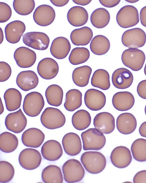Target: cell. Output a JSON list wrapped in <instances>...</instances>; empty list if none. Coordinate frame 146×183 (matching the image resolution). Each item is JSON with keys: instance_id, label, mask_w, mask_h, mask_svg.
Segmentation results:
<instances>
[{"instance_id": "obj_10", "label": "cell", "mask_w": 146, "mask_h": 183, "mask_svg": "<svg viewBox=\"0 0 146 183\" xmlns=\"http://www.w3.org/2000/svg\"><path fill=\"white\" fill-rule=\"evenodd\" d=\"M23 41L29 47L37 50H44L48 47L50 39L44 33L30 32L23 35Z\"/></svg>"}, {"instance_id": "obj_52", "label": "cell", "mask_w": 146, "mask_h": 183, "mask_svg": "<svg viewBox=\"0 0 146 183\" xmlns=\"http://www.w3.org/2000/svg\"><path fill=\"white\" fill-rule=\"evenodd\" d=\"M3 30L1 27H0V44H1L3 40Z\"/></svg>"}, {"instance_id": "obj_11", "label": "cell", "mask_w": 146, "mask_h": 183, "mask_svg": "<svg viewBox=\"0 0 146 183\" xmlns=\"http://www.w3.org/2000/svg\"><path fill=\"white\" fill-rule=\"evenodd\" d=\"M5 123L7 130L15 133H19L25 128L27 120L20 108L15 112L8 114L5 118Z\"/></svg>"}, {"instance_id": "obj_31", "label": "cell", "mask_w": 146, "mask_h": 183, "mask_svg": "<svg viewBox=\"0 0 146 183\" xmlns=\"http://www.w3.org/2000/svg\"><path fill=\"white\" fill-rule=\"evenodd\" d=\"M92 72L91 68L88 65L77 67L73 70L72 79L74 84L80 87H84L88 84Z\"/></svg>"}, {"instance_id": "obj_22", "label": "cell", "mask_w": 146, "mask_h": 183, "mask_svg": "<svg viewBox=\"0 0 146 183\" xmlns=\"http://www.w3.org/2000/svg\"><path fill=\"white\" fill-rule=\"evenodd\" d=\"M116 127L121 133L127 135L133 133L136 129L137 121L135 116L130 113H122L117 117Z\"/></svg>"}, {"instance_id": "obj_49", "label": "cell", "mask_w": 146, "mask_h": 183, "mask_svg": "<svg viewBox=\"0 0 146 183\" xmlns=\"http://www.w3.org/2000/svg\"><path fill=\"white\" fill-rule=\"evenodd\" d=\"M50 1L54 5L61 7L66 5L69 1V0H50Z\"/></svg>"}, {"instance_id": "obj_53", "label": "cell", "mask_w": 146, "mask_h": 183, "mask_svg": "<svg viewBox=\"0 0 146 183\" xmlns=\"http://www.w3.org/2000/svg\"><path fill=\"white\" fill-rule=\"evenodd\" d=\"M4 108L1 99V103H0V115L2 114L4 112Z\"/></svg>"}, {"instance_id": "obj_38", "label": "cell", "mask_w": 146, "mask_h": 183, "mask_svg": "<svg viewBox=\"0 0 146 183\" xmlns=\"http://www.w3.org/2000/svg\"><path fill=\"white\" fill-rule=\"evenodd\" d=\"M91 118L89 113L84 110H80L73 115L72 122L74 127L79 130H83L90 125Z\"/></svg>"}, {"instance_id": "obj_29", "label": "cell", "mask_w": 146, "mask_h": 183, "mask_svg": "<svg viewBox=\"0 0 146 183\" xmlns=\"http://www.w3.org/2000/svg\"><path fill=\"white\" fill-rule=\"evenodd\" d=\"M4 98L6 109L8 111H14L20 108L22 96L17 89L10 88L7 89L4 94Z\"/></svg>"}, {"instance_id": "obj_51", "label": "cell", "mask_w": 146, "mask_h": 183, "mask_svg": "<svg viewBox=\"0 0 146 183\" xmlns=\"http://www.w3.org/2000/svg\"><path fill=\"white\" fill-rule=\"evenodd\" d=\"M72 1L75 3L82 6H85L89 4L92 0H73Z\"/></svg>"}, {"instance_id": "obj_3", "label": "cell", "mask_w": 146, "mask_h": 183, "mask_svg": "<svg viewBox=\"0 0 146 183\" xmlns=\"http://www.w3.org/2000/svg\"><path fill=\"white\" fill-rule=\"evenodd\" d=\"M40 121L46 128L55 129L63 126L66 122V118L58 109L49 107L46 108L40 116Z\"/></svg>"}, {"instance_id": "obj_6", "label": "cell", "mask_w": 146, "mask_h": 183, "mask_svg": "<svg viewBox=\"0 0 146 183\" xmlns=\"http://www.w3.org/2000/svg\"><path fill=\"white\" fill-rule=\"evenodd\" d=\"M122 61L126 67L137 71L143 67L145 56L142 50L136 48H129L125 50L121 56Z\"/></svg>"}, {"instance_id": "obj_20", "label": "cell", "mask_w": 146, "mask_h": 183, "mask_svg": "<svg viewBox=\"0 0 146 183\" xmlns=\"http://www.w3.org/2000/svg\"><path fill=\"white\" fill-rule=\"evenodd\" d=\"M133 80L132 73L125 68H120L115 70L111 77L113 85L116 88L120 89L129 87L132 83Z\"/></svg>"}, {"instance_id": "obj_21", "label": "cell", "mask_w": 146, "mask_h": 183, "mask_svg": "<svg viewBox=\"0 0 146 183\" xmlns=\"http://www.w3.org/2000/svg\"><path fill=\"white\" fill-rule=\"evenodd\" d=\"M25 29V24L21 21L15 20L9 23L5 29L6 40L12 44L18 42Z\"/></svg>"}, {"instance_id": "obj_16", "label": "cell", "mask_w": 146, "mask_h": 183, "mask_svg": "<svg viewBox=\"0 0 146 183\" xmlns=\"http://www.w3.org/2000/svg\"><path fill=\"white\" fill-rule=\"evenodd\" d=\"M93 124L95 128L102 133L108 134L112 133L115 127V120L113 116L107 112L97 114L93 120Z\"/></svg>"}, {"instance_id": "obj_56", "label": "cell", "mask_w": 146, "mask_h": 183, "mask_svg": "<svg viewBox=\"0 0 146 183\" xmlns=\"http://www.w3.org/2000/svg\"><path fill=\"white\" fill-rule=\"evenodd\" d=\"M145 115H146V105H145Z\"/></svg>"}, {"instance_id": "obj_2", "label": "cell", "mask_w": 146, "mask_h": 183, "mask_svg": "<svg viewBox=\"0 0 146 183\" xmlns=\"http://www.w3.org/2000/svg\"><path fill=\"white\" fill-rule=\"evenodd\" d=\"M81 137L84 150H100L104 146L106 142L103 133L96 128H89L83 132Z\"/></svg>"}, {"instance_id": "obj_28", "label": "cell", "mask_w": 146, "mask_h": 183, "mask_svg": "<svg viewBox=\"0 0 146 183\" xmlns=\"http://www.w3.org/2000/svg\"><path fill=\"white\" fill-rule=\"evenodd\" d=\"M93 36V33L91 29L84 26L73 30L70 34V39L74 45L84 46L90 43Z\"/></svg>"}, {"instance_id": "obj_19", "label": "cell", "mask_w": 146, "mask_h": 183, "mask_svg": "<svg viewBox=\"0 0 146 183\" xmlns=\"http://www.w3.org/2000/svg\"><path fill=\"white\" fill-rule=\"evenodd\" d=\"M62 144L65 153L70 156L79 154L82 149V144L79 136L73 132L67 133L63 136Z\"/></svg>"}, {"instance_id": "obj_33", "label": "cell", "mask_w": 146, "mask_h": 183, "mask_svg": "<svg viewBox=\"0 0 146 183\" xmlns=\"http://www.w3.org/2000/svg\"><path fill=\"white\" fill-rule=\"evenodd\" d=\"M110 15L106 9L99 8L95 10L92 13L90 20L95 27L101 29L106 27L110 20Z\"/></svg>"}, {"instance_id": "obj_26", "label": "cell", "mask_w": 146, "mask_h": 183, "mask_svg": "<svg viewBox=\"0 0 146 183\" xmlns=\"http://www.w3.org/2000/svg\"><path fill=\"white\" fill-rule=\"evenodd\" d=\"M135 101L133 94L127 91L116 93L112 99V103L114 108L121 111H126L131 109L133 106Z\"/></svg>"}, {"instance_id": "obj_13", "label": "cell", "mask_w": 146, "mask_h": 183, "mask_svg": "<svg viewBox=\"0 0 146 183\" xmlns=\"http://www.w3.org/2000/svg\"><path fill=\"white\" fill-rule=\"evenodd\" d=\"M55 17L54 9L47 5H42L38 6L33 14V19L39 25L46 26L51 24Z\"/></svg>"}, {"instance_id": "obj_48", "label": "cell", "mask_w": 146, "mask_h": 183, "mask_svg": "<svg viewBox=\"0 0 146 183\" xmlns=\"http://www.w3.org/2000/svg\"><path fill=\"white\" fill-rule=\"evenodd\" d=\"M140 18L141 24L146 27V6L141 9L140 12Z\"/></svg>"}, {"instance_id": "obj_9", "label": "cell", "mask_w": 146, "mask_h": 183, "mask_svg": "<svg viewBox=\"0 0 146 183\" xmlns=\"http://www.w3.org/2000/svg\"><path fill=\"white\" fill-rule=\"evenodd\" d=\"M18 159L22 167L26 170H32L36 168L40 165L42 156L38 150L28 148L25 149L21 152Z\"/></svg>"}, {"instance_id": "obj_4", "label": "cell", "mask_w": 146, "mask_h": 183, "mask_svg": "<svg viewBox=\"0 0 146 183\" xmlns=\"http://www.w3.org/2000/svg\"><path fill=\"white\" fill-rule=\"evenodd\" d=\"M44 105V101L42 95L38 92H33L25 96L23 108L27 116L35 117L40 114Z\"/></svg>"}, {"instance_id": "obj_30", "label": "cell", "mask_w": 146, "mask_h": 183, "mask_svg": "<svg viewBox=\"0 0 146 183\" xmlns=\"http://www.w3.org/2000/svg\"><path fill=\"white\" fill-rule=\"evenodd\" d=\"M41 178L45 183H62L63 175L60 168L54 165H49L42 170Z\"/></svg>"}, {"instance_id": "obj_50", "label": "cell", "mask_w": 146, "mask_h": 183, "mask_svg": "<svg viewBox=\"0 0 146 183\" xmlns=\"http://www.w3.org/2000/svg\"><path fill=\"white\" fill-rule=\"evenodd\" d=\"M139 131L141 136L146 138V121L141 124L139 128Z\"/></svg>"}, {"instance_id": "obj_44", "label": "cell", "mask_w": 146, "mask_h": 183, "mask_svg": "<svg viewBox=\"0 0 146 183\" xmlns=\"http://www.w3.org/2000/svg\"><path fill=\"white\" fill-rule=\"evenodd\" d=\"M0 81L3 82L7 80L10 77L12 70L10 65L4 61L0 62Z\"/></svg>"}, {"instance_id": "obj_36", "label": "cell", "mask_w": 146, "mask_h": 183, "mask_svg": "<svg viewBox=\"0 0 146 183\" xmlns=\"http://www.w3.org/2000/svg\"><path fill=\"white\" fill-rule=\"evenodd\" d=\"M45 95L47 101L50 105L58 107L61 104L63 92L59 85L52 84L49 86L46 90Z\"/></svg>"}, {"instance_id": "obj_32", "label": "cell", "mask_w": 146, "mask_h": 183, "mask_svg": "<svg viewBox=\"0 0 146 183\" xmlns=\"http://www.w3.org/2000/svg\"><path fill=\"white\" fill-rule=\"evenodd\" d=\"M110 43L108 39L102 35H98L92 40L90 44L91 51L97 55H102L106 54L110 47Z\"/></svg>"}, {"instance_id": "obj_25", "label": "cell", "mask_w": 146, "mask_h": 183, "mask_svg": "<svg viewBox=\"0 0 146 183\" xmlns=\"http://www.w3.org/2000/svg\"><path fill=\"white\" fill-rule=\"evenodd\" d=\"M71 48V44L68 39L63 37H59L55 38L53 41L50 51L54 57L61 59L66 57Z\"/></svg>"}, {"instance_id": "obj_46", "label": "cell", "mask_w": 146, "mask_h": 183, "mask_svg": "<svg viewBox=\"0 0 146 183\" xmlns=\"http://www.w3.org/2000/svg\"><path fill=\"white\" fill-rule=\"evenodd\" d=\"M133 181L134 183H146V170H142L136 173Z\"/></svg>"}, {"instance_id": "obj_55", "label": "cell", "mask_w": 146, "mask_h": 183, "mask_svg": "<svg viewBox=\"0 0 146 183\" xmlns=\"http://www.w3.org/2000/svg\"><path fill=\"white\" fill-rule=\"evenodd\" d=\"M144 72L145 75H146V63L144 68Z\"/></svg>"}, {"instance_id": "obj_8", "label": "cell", "mask_w": 146, "mask_h": 183, "mask_svg": "<svg viewBox=\"0 0 146 183\" xmlns=\"http://www.w3.org/2000/svg\"><path fill=\"white\" fill-rule=\"evenodd\" d=\"M146 41V34L141 28H135L127 30L123 34L121 42L125 46L138 48L143 46Z\"/></svg>"}, {"instance_id": "obj_42", "label": "cell", "mask_w": 146, "mask_h": 183, "mask_svg": "<svg viewBox=\"0 0 146 183\" xmlns=\"http://www.w3.org/2000/svg\"><path fill=\"white\" fill-rule=\"evenodd\" d=\"M15 174L14 167L10 162L5 161L0 162V182L5 183L10 181Z\"/></svg>"}, {"instance_id": "obj_35", "label": "cell", "mask_w": 146, "mask_h": 183, "mask_svg": "<svg viewBox=\"0 0 146 183\" xmlns=\"http://www.w3.org/2000/svg\"><path fill=\"white\" fill-rule=\"evenodd\" d=\"M19 141L14 134L5 132L0 135V149L2 152L6 153L11 152L18 147Z\"/></svg>"}, {"instance_id": "obj_15", "label": "cell", "mask_w": 146, "mask_h": 183, "mask_svg": "<svg viewBox=\"0 0 146 183\" xmlns=\"http://www.w3.org/2000/svg\"><path fill=\"white\" fill-rule=\"evenodd\" d=\"M13 56L17 65L23 68L32 66L35 63L36 59L35 53L25 47L17 48L15 50Z\"/></svg>"}, {"instance_id": "obj_37", "label": "cell", "mask_w": 146, "mask_h": 183, "mask_svg": "<svg viewBox=\"0 0 146 183\" xmlns=\"http://www.w3.org/2000/svg\"><path fill=\"white\" fill-rule=\"evenodd\" d=\"M91 83L94 87L103 90H108L110 86L109 74L105 69H98L94 73Z\"/></svg>"}, {"instance_id": "obj_5", "label": "cell", "mask_w": 146, "mask_h": 183, "mask_svg": "<svg viewBox=\"0 0 146 183\" xmlns=\"http://www.w3.org/2000/svg\"><path fill=\"white\" fill-rule=\"evenodd\" d=\"M65 181L68 183H75L81 181L84 177L85 171L80 162L74 159L66 161L62 167Z\"/></svg>"}, {"instance_id": "obj_39", "label": "cell", "mask_w": 146, "mask_h": 183, "mask_svg": "<svg viewBox=\"0 0 146 183\" xmlns=\"http://www.w3.org/2000/svg\"><path fill=\"white\" fill-rule=\"evenodd\" d=\"M131 151L134 158L136 161H146V140L139 138L135 140L131 146Z\"/></svg>"}, {"instance_id": "obj_41", "label": "cell", "mask_w": 146, "mask_h": 183, "mask_svg": "<svg viewBox=\"0 0 146 183\" xmlns=\"http://www.w3.org/2000/svg\"><path fill=\"white\" fill-rule=\"evenodd\" d=\"M13 6L15 12L22 15H27L30 14L35 7L33 0H14Z\"/></svg>"}, {"instance_id": "obj_40", "label": "cell", "mask_w": 146, "mask_h": 183, "mask_svg": "<svg viewBox=\"0 0 146 183\" xmlns=\"http://www.w3.org/2000/svg\"><path fill=\"white\" fill-rule=\"evenodd\" d=\"M90 56V51L87 48L76 47L72 50L68 59L71 64L76 65L85 62L88 59Z\"/></svg>"}, {"instance_id": "obj_12", "label": "cell", "mask_w": 146, "mask_h": 183, "mask_svg": "<svg viewBox=\"0 0 146 183\" xmlns=\"http://www.w3.org/2000/svg\"><path fill=\"white\" fill-rule=\"evenodd\" d=\"M84 103L90 110L97 111L100 110L105 106L106 98L102 92L95 89H88L84 96Z\"/></svg>"}, {"instance_id": "obj_43", "label": "cell", "mask_w": 146, "mask_h": 183, "mask_svg": "<svg viewBox=\"0 0 146 183\" xmlns=\"http://www.w3.org/2000/svg\"><path fill=\"white\" fill-rule=\"evenodd\" d=\"M12 15L10 7L7 3L0 2V23H3L8 21Z\"/></svg>"}, {"instance_id": "obj_23", "label": "cell", "mask_w": 146, "mask_h": 183, "mask_svg": "<svg viewBox=\"0 0 146 183\" xmlns=\"http://www.w3.org/2000/svg\"><path fill=\"white\" fill-rule=\"evenodd\" d=\"M39 82L36 73L32 70L24 71L18 75L16 82L18 86L22 90L27 91L35 88Z\"/></svg>"}, {"instance_id": "obj_54", "label": "cell", "mask_w": 146, "mask_h": 183, "mask_svg": "<svg viewBox=\"0 0 146 183\" xmlns=\"http://www.w3.org/2000/svg\"><path fill=\"white\" fill-rule=\"evenodd\" d=\"M125 1L129 3H134L137 2L139 1L138 0H125Z\"/></svg>"}, {"instance_id": "obj_24", "label": "cell", "mask_w": 146, "mask_h": 183, "mask_svg": "<svg viewBox=\"0 0 146 183\" xmlns=\"http://www.w3.org/2000/svg\"><path fill=\"white\" fill-rule=\"evenodd\" d=\"M43 157L50 161L58 160L63 154V150L60 144L55 140H49L42 145L41 150Z\"/></svg>"}, {"instance_id": "obj_18", "label": "cell", "mask_w": 146, "mask_h": 183, "mask_svg": "<svg viewBox=\"0 0 146 183\" xmlns=\"http://www.w3.org/2000/svg\"><path fill=\"white\" fill-rule=\"evenodd\" d=\"M45 135L40 130L32 128L25 130L23 133L21 140L25 146L37 148L41 146L44 141Z\"/></svg>"}, {"instance_id": "obj_27", "label": "cell", "mask_w": 146, "mask_h": 183, "mask_svg": "<svg viewBox=\"0 0 146 183\" xmlns=\"http://www.w3.org/2000/svg\"><path fill=\"white\" fill-rule=\"evenodd\" d=\"M88 18V13L83 7L76 6L72 7L68 10L67 19L69 23L76 27H80L85 25Z\"/></svg>"}, {"instance_id": "obj_47", "label": "cell", "mask_w": 146, "mask_h": 183, "mask_svg": "<svg viewBox=\"0 0 146 183\" xmlns=\"http://www.w3.org/2000/svg\"><path fill=\"white\" fill-rule=\"evenodd\" d=\"M100 3L103 6L108 8H112L118 5L121 1L120 0H99Z\"/></svg>"}, {"instance_id": "obj_45", "label": "cell", "mask_w": 146, "mask_h": 183, "mask_svg": "<svg viewBox=\"0 0 146 183\" xmlns=\"http://www.w3.org/2000/svg\"><path fill=\"white\" fill-rule=\"evenodd\" d=\"M137 91L138 95L141 98L146 99V80H142L139 83Z\"/></svg>"}, {"instance_id": "obj_7", "label": "cell", "mask_w": 146, "mask_h": 183, "mask_svg": "<svg viewBox=\"0 0 146 183\" xmlns=\"http://www.w3.org/2000/svg\"><path fill=\"white\" fill-rule=\"evenodd\" d=\"M118 24L123 28L134 26L139 22L138 11L134 6L126 5L121 8L116 16Z\"/></svg>"}, {"instance_id": "obj_1", "label": "cell", "mask_w": 146, "mask_h": 183, "mask_svg": "<svg viewBox=\"0 0 146 183\" xmlns=\"http://www.w3.org/2000/svg\"><path fill=\"white\" fill-rule=\"evenodd\" d=\"M80 160L86 170L93 174L102 172L106 164L104 156L98 151H89L84 152L81 156Z\"/></svg>"}, {"instance_id": "obj_17", "label": "cell", "mask_w": 146, "mask_h": 183, "mask_svg": "<svg viewBox=\"0 0 146 183\" xmlns=\"http://www.w3.org/2000/svg\"><path fill=\"white\" fill-rule=\"evenodd\" d=\"M59 66L54 59L49 57L44 58L38 63L37 71L39 75L45 79L54 78L59 71Z\"/></svg>"}, {"instance_id": "obj_34", "label": "cell", "mask_w": 146, "mask_h": 183, "mask_svg": "<svg viewBox=\"0 0 146 183\" xmlns=\"http://www.w3.org/2000/svg\"><path fill=\"white\" fill-rule=\"evenodd\" d=\"M82 94L76 89L69 90L66 94L64 106L70 112L74 111L79 108L82 104Z\"/></svg>"}, {"instance_id": "obj_14", "label": "cell", "mask_w": 146, "mask_h": 183, "mask_svg": "<svg viewBox=\"0 0 146 183\" xmlns=\"http://www.w3.org/2000/svg\"><path fill=\"white\" fill-rule=\"evenodd\" d=\"M110 159L115 167L123 168L128 166L132 160L131 152L127 147L119 146L115 148L111 152Z\"/></svg>"}]
</instances>
